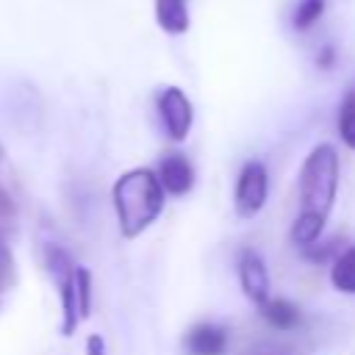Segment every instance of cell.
Here are the masks:
<instances>
[{
	"instance_id": "cell-3",
	"label": "cell",
	"mask_w": 355,
	"mask_h": 355,
	"mask_svg": "<svg viewBox=\"0 0 355 355\" xmlns=\"http://www.w3.org/2000/svg\"><path fill=\"white\" fill-rule=\"evenodd\" d=\"M269 194V172L261 161H247L239 172L236 180V191H233V202H236V214L250 219L255 216Z\"/></svg>"
},
{
	"instance_id": "cell-2",
	"label": "cell",
	"mask_w": 355,
	"mask_h": 355,
	"mask_svg": "<svg viewBox=\"0 0 355 355\" xmlns=\"http://www.w3.org/2000/svg\"><path fill=\"white\" fill-rule=\"evenodd\" d=\"M111 202L116 211L122 239H136L161 216L164 202H166V191L161 189L155 169L136 166V169L122 172L114 180Z\"/></svg>"
},
{
	"instance_id": "cell-9",
	"label": "cell",
	"mask_w": 355,
	"mask_h": 355,
	"mask_svg": "<svg viewBox=\"0 0 355 355\" xmlns=\"http://www.w3.org/2000/svg\"><path fill=\"white\" fill-rule=\"evenodd\" d=\"M155 22L161 31L178 36L189 31V0H155Z\"/></svg>"
},
{
	"instance_id": "cell-11",
	"label": "cell",
	"mask_w": 355,
	"mask_h": 355,
	"mask_svg": "<svg viewBox=\"0 0 355 355\" xmlns=\"http://www.w3.org/2000/svg\"><path fill=\"white\" fill-rule=\"evenodd\" d=\"M327 0H297L294 11H291V25L294 31H308L319 22V17L324 14Z\"/></svg>"
},
{
	"instance_id": "cell-18",
	"label": "cell",
	"mask_w": 355,
	"mask_h": 355,
	"mask_svg": "<svg viewBox=\"0 0 355 355\" xmlns=\"http://www.w3.org/2000/svg\"><path fill=\"white\" fill-rule=\"evenodd\" d=\"M0 158H3V144H0Z\"/></svg>"
},
{
	"instance_id": "cell-1",
	"label": "cell",
	"mask_w": 355,
	"mask_h": 355,
	"mask_svg": "<svg viewBox=\"0 0 355 355\" xmlns=\"http://www.w3.org/2000/svg\"><path fill=\"white\" fill-rule=\"evenodd\" d=\"M300 211L291 225V239L297 247H311L322 239L327 216L336 202L338 191V153L333 144H316L302 166H300Z\"/></svg>"
},
{
	"instance_id": "cell-13",
	"label": "cell",
	"mask_w": 355,
	"mask_h": 355,
	"mask_svg": "<svg viewBox=\"0 0 355 355\" xmlns=\"http://www.w3.org/2000/svg\"><path fill=\"white\" fill-rule=\"evenodd\" d=\"M75 300H78L80 322L89 319V313H92V272L86 266H75Z\"/></svg>"
},
{
	"instance_id": "cell-7",
	"label": "cell",
	"mask_w": 355,
	"mask_h": 355,
	"mask_svg": "<svg viewBox=\"0 0 355 355\" xmlns=\"http://www.w3.org/2000/svg\"><path fill=\"white\" fill-rule=\"evenodd\" d=\"M186 355H225L227 349V330L214 322L191 324L183 336Z\"/></svg>"
},
{
	"instance_id": "cell-17",
	"label": "cell",
	"mask_w": 355,
	"mask_h": 355,
	"mask_svg": "<svg viewBox=\"0 0 355 355\" xmlns=\"http://www.w3.org/2000/svg\"><path fill=\"white\" fill-rule=\"evenodd\" d=\"M333 61H336V53H333L330 47H324V50H322V55H319V67H330Z\"/></svg>"
},
{
	"instance_id": "cell-10",
	"label": "cell",
	"mask_w": 355,
	"mask_h": 355,
	"mask_svg": "<svg viewBox=\"0 0 355 355\" xmlns=\"http://www.w3.org/2000/svg\"><path fill=\"white\" fill-rule=\"evenodd\" d=\"M330 283L341 294H355V247L344 250L330 266Z\"/></svg>"
},
{
	"instance_id": "cell-19",
	"label": "cell",
	"mask_w": 355,
	"mask_h": 355,
	"mask_svg": "<svg viewBox=\"0 0 355 355\" xmlns=\"http://www.w3.org/2000/svg\"><path fill=\"white\" fill-rule=\"evenodd\" d=\"M0 244H3V236H0Z\"/></svg>"
},
{
	"instance_id": "cell-16",
	"label": "cell",
	"mask_w": 355,
	"mask_h": 355,
	"mask_svg": "<svg viewBox=\"0 0 355 355\" xmlns=\"http://www.w3.org/2000/svg\"><path fill=\"white\" fill-rule=\"evenodd\" d=\"M14 216V200H11V194L0 186V219H11Z\"/></svg>"
},
{
	"instance_id": "cell-8",
	"label": "cell",
	"mask_w": 355,
	"mask_h": 355,
	"mask_svg": "<svg viewBox=\"0 0 355 355\" xmlns=\"http://www.w3.org/2000/svg\"><path fill=\"white\" fill-rule=\"evenodd\" d=\"M258 311L266 319V324H272L275 330H294L302 322L300 308L291 300H283V297H269L263 305H258Z\"/></svg>"
},
{
	"instance_id": "cell-15",
	"label": "cell",
	"mask_w": 355,
	"mask_h": 355,
	"mask_svg": "<svg viewBox=\"0 0 355 355\" xmlns=\"http://www.w3.org/2000/svg\"><path fill=\"white\" fill-rule=\"evenodd\" d=\"M86 355H105V338L100 333H92L86 338Z\"/></svg>"
},
{
	"instance_id": "cell-4",
	"label": "cell",
	"mask_w": 355,
	"mask_h": 355,
	"mask_svg": "<svg viewBox=\"0 0 355 355\" xmlns=\"http://www.w3.org/2000/svg\"><path fill=\"white\" fill-rule=\"evenodd\" d=\"M155 103H158V114H161V122H164L169 139L183 141L194 122V108H191V100L186 97V92L178 86H166L158 92Z\"/></svg>"
},
{
	"instance_id": "cell-6",
	"label": "cell",
	"mask_w": 355,
	"mask_h": 355,
	"mask_svg": "<svg viewBox=\"0 0 355 355\" xmlns=\"http://www.w3.org/2000/svg\"><path fill=\"white\" fill-rule=\"evenodd\" d=\"M158 175V183L166 194H175V197H183L191 191L194 186V166L191 161L183 155V153H166L155 169Z\"/></svg>"
},
{
	"instance_id": "cell-14",
	"label": "cell",
	"mask_w": 355,
	"mask_h": 355,
	"mask_svg": "<svg viewBox=\"0 0 355 355\" xmlns=\"http://www.w3.org/2000/svg\"><path fill=\"white\" fill-rule=\"evenodd\" d=\"M11 283H14V258H11L8 247L0 244V294L6 288H11Z\"/></svg>"
},
{
	"instance_id": "cell-12",
	"label": "cell",
	"mask_w": 355,
	"mask_h": 355,
	"mask_svg": "<svg viewBox=\"0 0 355 355\" xmlns=\"http://www.w3.org/2000/svg\"><path fill=\"white\" fill-rule=\"evenodd\" d=\"M338 136L341 141L355 150V92H347L338 108Z\"/></svg>"
},
{
	"instance_id": "cell-5",
	"label": "cell",
	"mask_w": 355,
	"mask_h": 355,
	"mask_svg": "<svg viewBox=\"0 0 355 355\" xmlns=\"http://www.w3.org/2000/svg\"><path fill=\"white\" fill-rule=\"evenodd\" d=\"M236 272H239V283H241V291L247 294V300L252 305H263L272 294H269V269H266V261L252 250H241L239 252V261H236Z\"/></svg>"
}]
</instances>
